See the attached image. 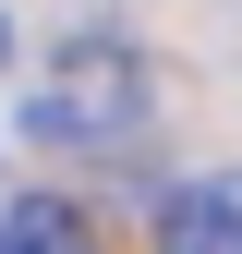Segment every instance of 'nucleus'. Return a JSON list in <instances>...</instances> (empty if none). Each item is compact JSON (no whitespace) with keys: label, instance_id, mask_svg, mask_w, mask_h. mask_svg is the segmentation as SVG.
I'll list each match as a JSON object with an SVG mask.
<instances>
[{"label":"nucleus","instance_id":"1","mask_svg":"<svg viewBox=\"0 0 242 254\" xmlns=\"http://www.w3.org/2000/svg\"><path fill=\"white\" fill-rule=\"evenodd\" d=\"M145 85L158 73H145L121 37H73L37 85H24V133L37 145H133L145 133Z\"/></svg>","mask_w":242,"mask_h":254},{"label":"nucleus","instance_id":"2","mask_svg":"<svg viewBox=\"0 0 242 254\" xmlns=\"http://www.w3.org/2000/svg\"><path fill=\"white\" fill-rule=\"evenodd\" d=\"M158 254H242V170L182 182V194H170V218H158Z\"/></svg>","mask_w":242,"mask_h":254},{"label":"nucleus","instance_id":"3","mask_svg":"<svg viewBox=\"0 0 242 254\" xmlns=\"http://www.w3.org/2000/svg\"><path fill=\"white\" fill-rule=\"evenodd\" d=\"M0 254H97V242H85V218L60 194H24L12 218H0Z\"/></svg>","mask_w":242,"mask_h":254}]
</instances>
